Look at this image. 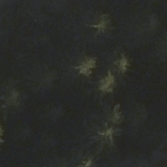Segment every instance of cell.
<instances>
[{
    "label": "cell",
    "mask_w": 167,
    "mask_h": 167,
    "mask_svg": "<svg viewBox=\"0 0 167 167\" xmlns=\"http://www.w3.org/2000/svg\"><path fill=\"white\" fill-rule=\"evenodd\" d=\"M95 61L94 60V59H88V60L84 62L83 65L80 67V73L84 74V75H88L91 73L90 69L95 67Z\"/></svg>",
    "instance_id": "obj_1"
},
{
    "label": "cell",
    "mask_w": 167,
    "mask_h": 167,
    "mask_svg": "<svg viewBox=\"0 0 167 167\" xmlns=\"http://www.w3.org/2000/svg\"><path fill=\"white\" fill-rule=\"evenodd\" d=\"M114 83V77L111 75V73H109V76L106 78L105 80H104V82L102 83L101 86V90L103 91H110V89L111 86Z\"/></svg>",
    "instance_id": "obj_2"
},
{
    "label": "cell",
    "mask_w": 167,
    "mask_h": 167,
    "mask_svg": "<svg viewBox=\"0 0 167 167\" xmlns=\"http://www.w3.org/2000/svg\"><path fill=\"white\" fill-rule=\"evenodd\" d=\"M106 24V21L105 18V19L101 21V22H100V24H99L98 25H95V27H98L99 29H101L102 28L105 27Z\"/></svg>",
    "instance_id": "obj_4"
},
{
    "label": "cell",
    "mask_w": 167,
    "mask_h": 167,
    "mask_svg": "<svg viewBox=\"0 0 167 167\" xmlns=\"http://www.w3.org/2000/svg\"><path fill=\"white\" fill-rule=\"evenodd\" d=\"M127 59H125V58L124 57L120 60V65H119V67H120V69L122 70V71H124V70L126 69V66H127Z\"/></svg>",
    "instance_id": "obj_3"
}]
</instances>
